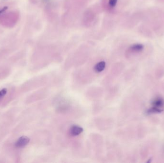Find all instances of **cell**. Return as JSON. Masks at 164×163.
<instances>
[{
	"label": "cell",
	"mask_w": 164,
	"mask_h": 163,
	"mask_svg": "<svg viewBox=\"0 0 164 163\" xmlns=\"http://www.w3.org/2000/svg\"><path fill=\"white\" fill-rule=\"evenodd\" d=\"M117 2H118V0H109V5L110 7L113 8V7H115L117 4Z\"/></svg>",
	"instance_id": "obj_8"
},
{
	"label": "cell",
	"mask_w": 164,
	"mask_h": 163,
	"mask_svg": "<svg viewBox=\"0 0 164 163\" xmlns=\"http://www.w3.org/2000/svg\"><path fill=\"white\" fill-rule=\"evenodd\" d=\"M30 139L26 136H22L19 138L15 143V146L16 148H22L27 145L30 143Z\"/></svg>",
	"instance_id": "obj_1"
},
{
	"label": "cell",
	"mask_w": 164,
	"mask_h": 163,
	"mask_svg": "<svg viewBox=\"0 0 164 163\" xmlns=\"http://www.w3.org/2000/svg\"><path fill=\"white\" fill-rule=\"evenodd\" d=\"M106 62L104 61H100L99 63H97L95 66H94V70L97 73H100L102 72L105 70L106 68Z\"/></svg>",
	"instance_id": "obj_5"
},
{
	"label": "cell",
	"mask_w": 164,
	"mask_h": 163,
	"mask_svg": "<svg viewBox=\"0 0 164 163\" xmlns=\"http://www.w3.org/2000/svg\"><path fill=\"white\" fill-rule=\"evenodd\" d=\"M7 90L6 88H4L0 90V100L5 97L6 94H7Z\"/></svg>",
	"instance_id": "obj_7"
},
{
	"label": "cell",
	"mask_w": 164,
	"mask_h": 163,
	"mask_svg": "<svg viewBox=\"0 0 164 163\" xmlns=\"http://www.w3.org/2000/svg\"><path fill=\"white\" fill-rule=\"evenodd\" d=\"M152 105L153 107L163 109V108L164 107V99L161 97H157L154 99L152 102Z\"/></svg>",
	"instance_id": "obj_3"
},
{
	"label": "cell",
	"mask_w": 164,
	"mask_h": 163,
	"mask_svg": "<svg viewBox=\"0 0 164 163\" xmlns=\"http://www.w3.org/2000/svg\"><path fill=\"white\" fill-rule=\"evenodd\" d=\"M83 132V128L78 125H73L71 127L70 133L72 136H77Z\"/></svg>",
	"instance_id": "obj_2"
},
{
	"label": "cell",
	"mask_w": 164,
	"mask_h": 163,
	"mask_svg": "<svg viewBox=\"0 0 164 163\" xmlns=\"http://www.w3.org/2000/svg\"><path fill=\"white\" fill-rule=\"evenodd\" d=\"M129 49L132 52L139 53L144 50V46L141 44H135L130 46Z\"/></svg>",
	"instance_id": "obj_4"
},
{
	"label": "cell",
	"mask_w": 164,
	"mask_h": 163,
	"mask_svg": "<svg viewBox=\"0 0 164 163\" xmlns=\"http://www.w3.org/2000/svg\"><path fill=\"white\" fill-rule=\"evenodd\" d=\"M163 111V109H160V108H156V107H151L149 109H148L146 110V113L147 114H160L162 113Z\"/></svg>",
	"instance_id": "obj_6"
},
{
	"label": "cell",
	"mask_w": 164,
	"mask_h": 163,
	"mask_svg": "<svg viewBox=\"0 0 164 163\" xmlns=\"http://www.w3.org/2000/svg\"><path fill=\"white\" fill-rule=\"evenodd\" d=\"M50 0H44V2H48L50 1Z\"/></svg>",
	"instance_id": "obj_9"
}]
</instances>
